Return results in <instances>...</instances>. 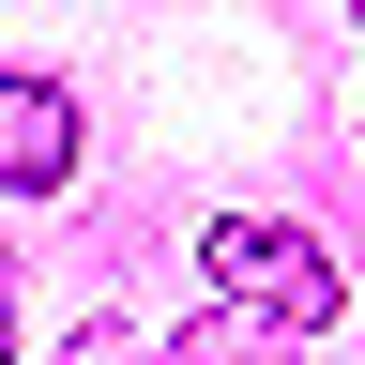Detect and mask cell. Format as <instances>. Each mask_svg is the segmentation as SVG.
<instances>
[{
    "label": "cell",
    "instance_id": "6da1fadb",
    "mask_svg": "<svg viewBox=\"0 0 365 365\" xmlns=\"http://www.w3.org/2000/svg\"><path fill=\"white\" fill-rule=\"evenodd\" d=\"M198 274H213L228 304L289 319V335H319V319H335V259H319L304 228H274V213H213V228H198Z\"/></svg>",
    "mask_w": 365,
    "mask_h": 365
},
{
    "label": "cell",
    "instance_id": "7a4b0ae2",
    "mask_svg": "<svg viewBox=\"0 0 365 365\" xmlns=\"http://www.w3.org/2000/svg\"><path fill=\"white\" fill-rule=\"evenodd\" d=\"M61 168H76V91H61V76H0V182L46 198Z\"/></svg>",
    "mask_w": 365,
    "mask_h": 365
},
{
    "label": "cell",
    "instance_id": "3957f363",
    "mask_svg": "<svg viewBox=\"0 0 365 365\" xmlns=\"http://www.w3.org/2000/svg\"><path fill=\"white\" fill-rule=\"evenodd\" d=\"M304 335H289V319H259V304H213L198 319V335H168V365H289Z\"/></svg>",
    "mask_w": 365,
    "mask_h": 365
},
{
    "label": "cell",
    "instance_id": "277c9868",
    "mask_svg": "<svg viewBox=\"0 0 365 365\" xmlns=\"http://www.w3.org/2000/svg\"><path fill=\"white\" fill-rule=\"evenodd\" d=\"M61 365H168V350L137 335V319H76V335H61Z\"/></svg>",
    "mask_w": 365,
    "mask_h": 365
},
{
    "label": "cell",
    "instance_id": "5b68a950",
    "mask_svg": "<svg viewBox=\"0 0 365 365\" xmlns=\"http://www.w3.org/2000/svg\"><path fill=\"white\" fill-rule=\"evenodd\" d=\"M16 304H31V289H16V259H0V365H16Z\"/></svg>",
    "mask_w": 365,
    "mask_h": 365
},
{
    "label": "cell",
    "instance_id": "8992f818",
    "mask_svg": "<svg viewBox=\"0 0 365 365\" xmlns=\"http://www.w3.org/2000/svg\"><path fill=\"white\" fill-rule=\"evenodd\" d=\"M350 16H365V0H350Z\"/></svg>",
    "mask_w": 365,
    "mask_h": 365
}]
</instances>
